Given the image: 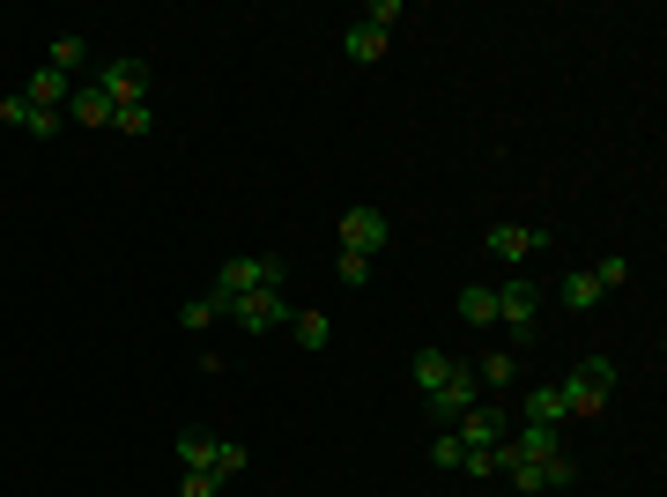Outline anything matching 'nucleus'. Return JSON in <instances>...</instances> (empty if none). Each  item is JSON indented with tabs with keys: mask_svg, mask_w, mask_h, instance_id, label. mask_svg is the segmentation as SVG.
<instances>
[{
	"mask_svg": "<svg viewBox=\"0 0 667 497\" xmlns=\"http://www.w3.org/2000/svg\"><path fill=\"white\" fill-rule=\"evenodd\" d=\"M556 394H564L571 423L593 416V408H608V394H616V364L608 356H586V364H571V379H556Z\"/></svg>",
	"mask_w": 667,
	"mask_h": 497,
	"instance_id": "7ed1b4c3",
	"label": "nucleus"
},
{
	"mask_svg": "<svg viewBox=\"0 0 667 497\" xmlns=\"http://www.w3.org/2000/svg\"><path fill=\"white\" fill-rule=\"evenodd\" d=\"M527 423H542V431H571V408L556 394V379L549 386H527Z\"/></svg>",
	"mask_w": 667,
	"mask_h": 497,
	"instance_id": "9d476101",
	"label": "nucleus"
},
{
	"mask_svg": "<svg viewBox=\"0 0 667 497\" xmlns=\"http://www.w3.org/2000/svg\"><path fill=\"white\" fill-rule=\"evenodd\" d=\"M452 364H460V356H445V349H416V394L430 401L445 379H452Z\"/></svg>",
	"mask_w": 667,
	"mask_h": 497,
	"instance_id": "ddd939ff",
	"label": "nucleus"
},
{
	"mask_svg": "<svg viewBox=\"0 0 667 497\" xmlns=\"http://www.w3.org/2000/svg\"><path fill=\"white\" fill-rule=\"evenodd\" d=\"M45 68L52 75H82V68H90V38H52V52H45Z\"/></svg>",
	"mask_w": 667,
	"mask_h": 497,
	"instance_id": "2eb2a0df",
	"label": "nucleus"
},
{
	"mask_svg": "<svg viewBox=\"0 0 667 497\" xmlns=\"http://www.w3.org/2000/svg\"><path fill=\"white\" fill-rule=\"evenodd\" d=\"M534 312H542V298H534V282H527V275L497 282V327H504V349H512V356L534 349Z\"/></svg>",
	"mask_w": 667,
	"mask_h": 497,
	"instance_id": "f03ea898",
	"label": "nucleus"
},
{
	"mask_svg": "<svg viewBox=\"0 0 667 497\" xmlns=\"http://www.w3.org/2000/svg\"><path fill=\"white\" fill-rule=\"evenodd\" d=\"M556 298H564V312H593V304H601V282L579 268V275H564V290H556Z\"/></svg>",
	"mask_w": 667,
	"mask_h": 497,
	"instance_id": "6ab92c4d",
	"label": "nucleus"
},
{
	"mask_svg": "<svg viewBox=\"0 0 667 497\" xmlns=\"http://www.w3.org/2000/svg\"><path fill=\"white\" fill-rule=\"evenodd\" d=\"M475 379H482V386H519V356L512 349H490V356L475 364Z\"/></svg>",
	"mask_w": 667,
	"mask_h": 497,
	"instance_id": "a211bd4d",
	"label": "nucleus"
},
{
	"mask_svg": "<svg viewBox=\"0 0 667 497\" xmlns=\"http://www.w3.org/2000/svg\"><path fill=\"white\" fill-rule=\"evenodd\" d=\"M178 460L208 475V460H216V431H178Z\"/></svg>",
	"mask_w": 667,
	"mask_h": 497,
	"instance_id": "412c9836",
	"label": "nucleus"
},
{
	"mask_svg": "<svg viewBox=\"0 0 667 497\" xmlns=\"http://www.w3.org/2000/svg\"><path fill=\"white\" fill-rule=\"evenodd\" d=\"M482 252L490 260H534V252H549V230L542 224H490Z\"/></svg>",
	"mask_w": 667,
	"mask_h": 497,
	"instance_id": "6e6552de",
	"label": "nucleus"
},
{
	"mask_svg": "<svg viewBox=\"0 0 667 497\" xmlns=\"http://www.w3.org/2000/svg\"><path fill=\"white\" fill-rule=\"evenodd\" d=\"M246 460H252V453L238 446V438H216V460H208V475H216V483H238V475H246Z\"/></svg>",
	"mask_w": 667,
	"mask_h": 497,
	"instance_id": "aec40b11",
	"label": "nucleus"
},
{
	"mask_svg": "<svg viewBox=\"0 0 667 497\" xmlns=\"http://www.w3.org/2000/svg\"><path fill=\"white\" fill-rule=\"evenodd\" d=\"M371 268H378V260H364V252H342V260H334V275H342L348 290H364V282H371Z\"/></svg>",
	"mask_w": 667,
	"mask_h": 497,
	"instance_id": "bb28decb",
	"label": "nucleus"
},
{
	"mask_svg": "<svg viewBox=\"0 0 667 497\" xmlns=\"http://www.w3.org/2000/svg\"><path fill=\"white\" fill-rule=\"evenodd\" d=\"M475 394H482L475 364H452V379H445V386H438L430 401H423V408H430V423H438V431H452V423H460V416L475 408Z\"/></svg>",
	"mask_w": 667,
	"mask_h": 497,
	"instance_id": "423d86ee",
	"label": "nucleus"
},
{
	"mask_svg": "<svg viewBox=\"0 0 667 497\" xmlns=\"http://www.w3.org/2000/svg\"><path fill=\"white\" fill-rule=\"evenodd\" d=\"M460 431H438V438H430V468H460Z\"/></svg>",
	"mask_w": 667,
	"mask_h": 497,
	"instance_id": "a878e982",
	"label": "nucleus"
},
{
	"mask_svg": "<svg viewBox=\"0 0 667 497\" xmlns=\"http://www.w3.org/2000/svg\"><path fill=\"white\" fill-rule=\"evenodd\" d=\"M67 120H74V126H112V104H104V90L74 82V90H67Z\"/></svg>",
	"mask_w": 667,
	"mask_h": 497,
	"instance_id": "f8f14e48",
	"label": "nucleus"
},
{
	"mask_svg": "<svg viewBox=\"0 0 667 497\" xmlns=\"http://www.w3.org/2000/svg\"><path fill=\"white\" fill-rule=\"evenodd\" d=\"M216 320H222V304H216V298H194L186 312H178V327H186V334H200V327H216Z\"/></svg>",
	"mask_w": 667,
	"mask_h": 497,
	"instance_id": "393cba45",
	"label": "nucleus"
},
{
	"mask_svg": "<svg viewBox=\"0 0 667 497\" xmlns=\"http://www.w3.org/2000/svg\"><path fill=\"white\" fill-rule=\"evenodd\" d=\"M571 483H579V460H571V453H549L542 460V490H571Z\"/></svg>",
	"mask_w": 667,
	"mask_h": 497,
	"instance_id": "5701e85b",
	"label": "nucleus"
},
{
	"mask_svg": "<svg viewBox=\"0 0 667 497\" xmlns=\"http://www.w3.org/2000/svg\"><path fill=\"white\" fill-rule=\"evenodd\" d=\"M90 90H104L112 112H119V104H148L156 97V68H148V60H104L97 75H90Z\"/></svg>",
	"mask_w": 667,
	"mask_h": 497,
	"instance_id": "20e7f679",
	"label": "nucleus"
},
{
	"mask_svg": "<svg viewBox=\"0 0 667 497\" xmlns=\"http://www.w3.org/2000/svg\"><path fill=\"white\" fill-rule=\"evenodd\" d=\"M460 320L468 327H497V282H468V290H460Z\"/></svg>",
	"mask_w": 667,
	"mask_h": 497,
	"instance_id": "4468645a",
	"label": "nucleus"
},
{
	"mask_svg": "<svg viewBox=\"0 0 667 497\" xmlns=\"http://www.w3.org/2000/svg\"><path fill=\"white\" fill-rule=\"evenodd\" d=\"M452 431H460V446H504V438H512V416H504V408H490V401H475Z\"/></svg>",
	"mask_w": 667,
	"mask_h": 497,
	"instance_id": "1a4fd4ad",
	"label": "nucleus"
},
{
	"mask_svg": "<svg viewBox=\"0 0 667 497\" xmlns=\"http://www.w3.org/2000/svg\"><path fill=\"white\" fill-rule=\"evenodd\" d=\"M222 490V483H216V475H200V468H186V483H178V497H216Z\"/></svg>",
	"mask_w": 667,
	"mask_h": 497,
	"instance_id": "cd10ccee",
	"label": "nucleus"
},
{
	"mask_svg": "<svg viewBox=\"0 0 667 497\" xmlns=\"http://www.w3.org/2000/svg\"><path fill=\"white\" fill-rule=\"evenodd\" d=\"M400 15H408V0H371L364 15H356V23H371V30H386V38H394V23Z\"/></svg>",
	"mask_w": 667,
	"mask_h": 497,
	"instance_id": "b1692460",
	"label": "nucleus"
},
{
	"mask_svg": "<svg viewBox=\"0 0 667 497\" xmlns=\"http://www.w3.org/2000/svg\"><path fill=\"white\" fill-rule=\"evenodd\" d=\"M252 290H290V260H282V252L222 260V268H216V290H208V298H216V304H230V298H252Z\"/></svg>",
	"mask_w": 667,
	"mask_h": 497,
	"instance_id": "f257e3e1",
	"label": "nucleus"
},
{
	"mask_svg": "<svg viewBox=\"0 0 667 497\" xmlns=\"http://www.w3.org/2000/svg\"><path fill=\"white\" fill-rule=\"evenodd\" d=\"M222 320H238L246 334H268V327L290 320V290H252V298H230V304H222Z\"/></svg>",
	"mask_w": 667,
	"mask_h": 497,
	"instance_id": "0eeeda50",
	"label": "nucleus"
},
{
	"mask_svg": "<svg viewBox=\"0 0 667 497\" xmlns=\"http://www.w3.org/2000/svg\"><path fill=\"white\" fill-rule=\"evenodd\" d=\"M290 327H296V349H312V356L334 342V320L326 312H290Z\"/></svg>",
	"mask_w": 667,
	"mask_h": 497,
	"instance_id": "f3484780",
	"label": "nucleus"
},
{
	"mask_svg": "<svg viewBox=\"0 0 667 497\" xmlns=\"http://www.w3.org/2000/svg\"><path fill=\"white\" fill-rule=\"evenodd\" d=\"M112 134H119V142H142V134H156V104H119V112H112Z\"/></svg>",
	"mask_w": 667,
	"mask_h": 497,
	"instance_id": "dca6fc26",
	"label": "nucleus"
},
{
	"mask_svg": "<svg viewBox=\"0 0 667 497\" xmlns=\"http://www.w3.org/2000/svg\"><path fill=\"white\" fill-rule=\"evenodd\" d=\"M386 246H394V224H386V208L356 200V208L342 216V252H364V260H378Z\"/></svg>",
	"mask_w": 667,
	"mask_h": 497,
	"instance_id": "39448f33",
	"label": "nucleus"
},
{
	"mask_svg": "<svg viewBox=\"0 0 667 497\" xmlns=\"http://www.w3.org/2000/svg\"><path fill=\"white\" fill-rule=\"evenodd\" d=\"M593 282H601V298H608V290H623V282H630V260H623V252H608V260H593Z\"/></svg>",
	"mask_w": 667,
	"mask_h": 497,
	"instance_id": "4be33fe9",
	"label": "nucleus"
},
{
	"mask_svg": "<svg viewBox=\"0 0 667 497\" xmlns=\"http://www.w3.org/2000/svg\"><path fill=\"white\" fill-rule=\"evenodd\" d=\"M386 45H394V38H386V30H371V23H348V30H342V52L356 60V68L386 60Z\"/></svg>",
	"mask_w": 667,
	"mask_h": 497,
	"instance_id": "9b49d317",
	"label": "nucleus"
}]
</instances>
